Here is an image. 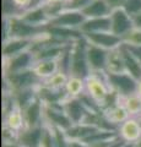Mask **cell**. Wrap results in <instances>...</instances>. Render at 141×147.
<instances>
[{"mask_svg":"<svg viewBox=\"0 0 141 147\" xmlns=\"http://www.w3.org/2000/svg\"><path fill=\"white\" fill-rule=\"evenodd\" d=\"M86 94L93 100L101 109L114 103L119 97L112 92L107 81L106 72H91L85 79Z\"/></svg>","mask_w":141,"mask_h":147,"instance_id":"1","label":"cell"},{"mask_svg":"<svg viewBox=\"0 0 141 147\" xmlns=\"http://www.w3.org/2000/svg\"><path fill=\"white\" fill-rule=\"evenodd\" d=\"M4 22V39L9 38H24L34 40L47 32L48 26L38 27L27 24L20 16L16 17H3Z\"/></svg>","mask_w":141,"mask_h":147,"instance_id":"2","label":"cell"},{"mask_svg":"<svg viewBox=\"0 0 141 147\" xmlns=\"http://www.w3.org/2000/svg\"><path fill=\"white\" fill-rule=\"evenodd\" d=\"M90 74L91 71L87 64V58H86V40L82 38L71 44L69 75L86 79Z\"/></svg>","mask_w":141,"mask_h":147,"instance_id":"3","label":"cell"},{"mask_svg":"<svg viewBox=\"0 0 141 147\" xmlns=\"http://www.w3.org/2000/svg\"><path fill=\"white\" fill-rule=\"evenodd\" d=\"M4 82H5V92L9 93H15L30 88H38L42 85V81L34 75L32 70L4 75Z\"/></svg>","mask_w":141,"mask_h":147,"instance_id":"4","label":"cell"},{"mask_svg":"<svg viewBox=\"0 0 141 147\" xmlns=\"http://www.w3.org/2000/svg\"><path fill=\"white\" fill-rule=\"evenodd\" d=\"M106 76L112 92H114L118 97L121 98V97H126V96L136 93L138 80L134 79L128 72L106 74Z\"/></svg>","mask_w":141,"mask_h":147,"instance_id":"5","label":"cell"},{"mask_svg":"<svg viewBox=\"0 0 141 147\" xmlns=\"http://www.w3.org/2000/svg\"><path fill=\"white\" fill-rule=\"evenodd\" d=\"M34 63V55L31 50H28V52L15 55L10 59H3V72L4 75H9V74H19L28 71L32 70Z\"/></svg>","mask_w":141,"mask_h":147,"instance_id":"6","label":"cell"},{"mask_svg":"<svg viewBox=\"0 0 141 147\" xmlns=\"http://www.w3.org/2000/svg\"><path fill=\"white\" fill-rule=\"evenodd\" d=\"M44 125L65 131L72 123L67 118L61 104H44Z\"/></svg>","mask_w":141,"mask_h":147,"instance_id":"7","label":"cell"},{"mask_svg":"<svg viewBox=\"0 0 141 147\" xmlns=\"http://www.w3.org/2000/svg\"><path fill=\"white\" fill-rule=\"evenodd\" d=\"M109 21H111V32L120 38H123L130 30L135 27L133 17L128 15L121 7L112 10L109 15Z\"/></svg>","mask_w":141,"mask_h":147,"instance_id":"8","label":"cell"},{"mask_svg":"<svg viewBox=\"0 0 141 147\" xmlns=\"http://www.w3.org/2000/svg\"><path fill=\"white\" fill-rule=\"evenodd\" d=\"M26 127H37L44 125V103L38 96L25 108H22Z\"/></svg>","mask_w":141,"mask_h":147,"instance_id":"9","label":"cell"},{"mask_svg":"<svg viewBox=\"0 0 141 147\" xmlns=\"http://www.w3.org/2000/svg\"><path fill=\"white\" fill-rule=\"evenodd\" d=\"M109 50L93 45L86 42V58L91 72H104L106 71L107 55Z\"/></svg>","mask_w":141,"mask_h":147,"instance_id":"10","label":"cell"},{"mask_svg":"<svg viewBox=\"0 0 141 147\" xmlns=\"http://www.w3.org/2000/svg\"><path fill=\"white\" fill-rule=\"evenodd\" d=\"M118 137L125 144L134 145L141 137V126L138 117H130L117 127Z\"/></svg>","mask_w":141,"mask_h":147,"instance_id":"11","label":"cell"},{"mask_svg":"<svg viewBox=\"0 0 141 147\" xmlns=\"http://www.w3.org/2000/svg\"><path fill=\"white\" fill-rule=\"evenodd\" d=\"M86 17L81 11L74 10H63L58 16L52 18L48 26H55V27H65V28H76L80 30L81 25L84 24Z\"/></svg>","mask_w":141,"mask_h":147,"instance_id":"12","label":"cell"},{"mask_svg":"<svg viewBox=\"0 0 141 147\" xmlns=\"http://www.w3.org/2000/svg\"><path fill=\"white\" fill-rule=\"evenodd\" d=\"M61 105L72 124L82 123L90 112L81 98H65L61 102Z\"/></svg>","mask_w":141,"mask_h":147,"instance_id":"13","label":"cell"},{"mask_svg":"<svg viewBox=\"0 0 141 147\" xmlns=\"http://www.w3.org/2000/svg\"><path fill=\"white\" fill-rule=\"evenodd\" d=\"M84 38L87 43H91L97 47H101L106 50H112L119 48L123 44L120 37L113 34L112 32H98V33L84 34Z\"/></svg>","mask_w":141,"mask_h":147,"instance_id":"14","label":"cell"},{"mask_svg":"<svg viewBox=\"0 0 141 147\" xmlns=\"http://www.w3.org/2000/svg\"><path fill=\"white\" fill-rule=\"evenodd\" d=\"M32 44L33 40L24 38H9L6 40H3V59H10L15 55L28 52L32 48Z\"/></svg>","mask_w":141,"mask_h":147,"instance_id":"15","label":"cell"},{"mask_svg":"<svg viewBox=\"0 0 141 147\" xmlns=\"http://www.w3.org/2000/svg\"><path fill=\"white\" fill-rule=\"evenodd\" d=\"M44 130L45 125L37 127H25L21 132L17 134L16 141L22 147H40Z\"/></svg>","mask_w":141,"mask_h":147,"instance_id":"16","label":"cell"},{"mask_svg":"<svg viewBox=\"0 0 141 147\" xmlns=\"http://www.w3.org/2000/svg\"><path fill=\"white\" fill-rule=\"evenodd\" d=\"M3 127L9 129L10 131L19 134L26 127L25 118H24V112L22 108L19 107L17 104H15L13 107L4 114V124Z\"/></svg>","mask_w":141,"mask_h":147,"instance_id":"17","label":"cell"},{"mask_svg":"<svg viewBox=\"0 0 141 147\" xmlns=\"http://www.w3.org/2000/svg\"><path fill=\"white\" fill-rule=\"evenodd\" d=\"M102 112H103V115L106 117L107 120L115 127H118L121 123H124L126 119L130 118L128 110H126L125 107L123 105L120 99H118L114 103L109 104L108 107L103 108Z\"/></svg>","mask_w":141,"mask_h":147,"instance_id":"18","label":"cell"},{"mask_svg":"<svg viewBox=\"0 0 141 147\" xmlns=\"http://www.w3.org/2000/svg\"><path fill=\"white\" fill-rule=\"evenodd\" d=\"M20 17L24 21H26L27 24L38 26V27H45L51 22V17H49V15L47 13L45 5L31 7L28 10H26L25 12H22Z\"/></svg>","mask_w":141,"mask_h":147,"instance_id":"19","label":"cell"},{"mask_svg":"<svg viewBox=\"0 0 141 147\" xmlns=\"http://www.w3.org/2000/svg\"><path fill=\"white\" fill-rule=\"evenodd\" d=\"M97 130H99V127L92 125V124H88L86 121L82 123H77V124H72V125L66 129L64 131L65 136L67 140H81L84 141L87 137H90L93 132H96Z\"/></svg>","mask_w":141,"mask_h":147,"instance_id":"20","label":"cell"},{"mask_svg":"<svg viewBox=\"0 0 141 147\" xmlns=\"http://www.w3.org/2000/svg\"><path fill=\"white\" fill-rule=\"evenodd\" d=\"M59 70V61L54 59H42V60H36L32 67L34 75L40 81H44L52 77L54 74Z\"/></svg>","mask_w":141,"mask_h":147,"instance_id":"21","label":"cell"},{"mask_svg":"<svg viewBox=\"0 0 141 147\" xmlns=\"http://www.w3.org/2000/svg\"><path fill=\"white\" fill-rule=\"evenodd\" d=\"M80 31L82 34L98 33V32H111V21H109V16L86 18L84 21V24L80 27Z\"/></svg>","mask_w":141,"mask_h":147,"instance_id":"22","label":"cell"},{"mask_svg":"<svg viewBox=\"0 0 141 147\" xmlns=\"http://www.w3.org/2000/svg\"><path fill=\"white\" fill-rule=\"evenodd\" d=\"M121 47V45H120ZM115 48L108 52L107 55V63H106V74H121L125 72L124 59H123L121 49Z\"/></svg>","mask_w":141,"mask_h":147,"instance_id":"23","label":"cell"},{"mask_svg":"<svg viewBox=\"0 0 141 147\" xmlns=\"http://www.w3.org/2000/svg\"><path fill=\"white\" fill-rule=\"evenodd\" d=\"M81 12L84 13L86 18L106 17L111 15L112 9L107 4L106 0H92Z\"/></svg>","mask_w":141,"mask_h":147,"instance_id":"24","label":"cell"},{"mask_svg":"<svg viewBox=\"0 0 141 147\" xmlns=\"http://www.w3.org/2000/svg\"><path fill=\"white\" fill-rule=\"evenodd\" d=\"M121 53L123 59H124V65H125V72H128L136 80L141 79V63L134 57V54L128 49V47L121 44Z\"/></svg>","mask_w":141,"mask_h":147,"instance_id":"25","label":"cell"},{"mask_svg":"<svg viewBox=\"0 0 141 147\" xmlns=\"http://www.w3.org/2000/svg\"><path fill=\"white\" fill-rule=\"evenodd\" d=\"M65 96L66 98H80L86 93V82L85 79L79 76L69 75V79L65 85Z\"/></svg>","mask_w":141,"mask_h":147,"instance_id":"26","label":"cell"},{"mask_svg":"<svg viewBox=\"0 0 141 147\" xmlns=\"http://www.w3.org/2000/svg\"><path fill=\"white\" fill-rule=\"evenodd\" d=\"M67 79H69V74L59 69L52 77L42 81V85L44 87H47V88L53 90V91H64Z\"/></svg>","mask_w":141,"mask_h":147,"instance_id":"27","label":"cell"},{"mask_svg":"<svg viewBox=\"0 0 141 147\" xmlns=\"http://www.w3.org/2000/svg\"><path fill=\"white\" fill-rule=\"evenodd\" d=\"M120 102L128 110L130 117H139L141 112V97L138 93H133L126 97H119Z\"/></svg>","mask_w":141,"mask_h":147,"instance_id":"28","label":"cell"},{"mask_svg":"<svg viewBox=\"0 0 141 147\" xmlns=\"http://www.w3.org/2000/svg\"><path fill=\"white\" fill-rule=\"evenodd\" d=\"M123 44L128 47H141V28L134 27L121 38Z\"/></svg>","mask_w":141,"mask_h":147,"instance_id":"29","label":"cell"},{"mask_svg":"<svg viewBox=\"0 0 141 147\" xmlns=\"http://www.w3.org/2000/svg\"><path fill=\"white\" fill-rule=\"evenodd\" d=\"M121 9L134 18L139 13H141V0H125Z\"/></svg>","mask_w":141,"mask_h":147,"instance_id":"30","label":"cell"},{"mask_svg":"<svg viewBox=\"0 0 141 147\" xmlns=\"http://www.w3.org/2000/svg\"><path fill=\"white\" fill-rule=\"evenodd\" d=\"M20 15L21 11L15 5L13 0H3V17H16Z\"/></svg>","mask_w":141,"mask_h":147,"instance_id":"31","label":"cell"},{"mask_svg":"<svg viewBox=\"0 0 141 147\" xmlns=\"http://www.w3.org/2000/svg\"><path fill=\"white\" fill-rule=\"evenodd\" d=\"M92 0H69L65 5V10H74V11H82Z\"/></svg>","mask_w":141,"mask_h":147,"instance_id":"32","label":"cell"},{"mask_svg":"<svg viewBox=\"0 0 141 147\" xmlns=\"http://www.w3.org/2000/svg\"><path fill=\"white\" fill-rule=\"evenodd\" d=\"M15 5L17 6V9L22 12H25L26 10H28L31 7V4H32V0H13Z\"/></svg>","mask_w":141,"mask_h":147,"instance_id":"33","label":"cell"},{"mask_svg":"<svg viewBox=\"0 0 141 147\" xmlns=\"http://www.w3.org/2000/svg\"><path fill=\"white\" fill-rule=\"evenodd\" d=\"M107 4L109 6H111L112 10H114V9H120L123 7V5H124L125 0H106Z\"/></svg>","mask_w":141,"mask_h":147,"instance_id":"34","label":"cell"},{"mask_svg":"<svg viewBox=\"0 0 141 147\" xmlns=\"http://www.w3.org/2000/svg\"><path fill=\"white\" fill-rule=\"evenodd\" d=\"M67 147H90V146L85 141H81V140H69Z\"/></svg>","mask_w":141,"mask_h":147,"instance_id":"35","label":"cell"},{"mask_svg":"<svg viewBox=\"0 0 141 147\" xmlns=\"http://www.w3.org/2000/svg\"><path fill=\"white\" fill-rule=\"evenodd\" d=\"M126 47H128V45H126ZM128 49L134 54V57L141 63V47H128Z\"/></svg>","mask_w":141,"mask_h":147,"instance_id":"36","label":"cell"},{"mask_svg":"<svg viewBox=\"0 0 141 147\" xmlns=\"http://www.w3.org/2000/svg\"><path fill=\"white\" fill-rule=\"evenodd\" d=\"M3 147H22L17 141H3Z\"/></svg>","mask_w":141,"mask_h":147,"instance_id":"37","label":"cell"},{"mask_svg":"<svg viewBox=\"0 0 141 147\" xmlns=\"http://www.w3.org/2000/svg\"><path fill=\"white\" fill-rule=\"evenodd\" d=\"M67 1L69 0H45V4H61V5H65Z\"/></svg>","mask_w":141,"mask_h":147,"instance_id":"38","label":"cell"},{"mask_svg":"<svg viewBox=\"0 0 141 147\" xmlns=\"http://www.w3.org/2000/svg\"><path fill=\"white\" fill-rule=\"evenodd\" d=\"M133 20H134L135 27H138V28H141V13H139L138 16H135Z\"/></svg>","mask_w":141,"mask_h":147,"instance_id":"39","label":"cell"},{"mask_svg":"<svg viewBox=\"0 0 141 147\" xmlns=\"http://www.w3.org/2000/svg\"><path fill=\"white\" fill-rule=\"evenodd\" d=\"M136 93L141 97V79L138 80V88H136Z\"/></svg>","mask_w":141,"mask_h":147,"instance_id":"40","label":"cell"},{"mask_svg":"<svg viewBox=\"0 0 141 147\" xmlns=\"http://www.w3.org/2000/svg\"><path fill=\"white\" fill-rule=\"evenodd\" d=\"M133 147H141V137H140V139L133 145Z\"/></svg>","mask_w":141,"mask_h":147,"instance_id":"41","label":"cell"},{"mask_svg":"<svg viewBox=\"0 0 141 147\" xmlns=\"http://www.w3.org/2000/svg\"><path fill=\"white\" fill-rule=\"evenodd\" d=\"M139 118V123H140V126H141V117H138Z\"/></svg>","mask_w":141,"mask_h":147,"instance_id":"42","label":"cell"},{"mask_svg":"<svg viewBox=\"0 0 141 147\" xmlns=\"http://www.w3.org/2000/svg\"><path fill=\"white\" fill-rule=\"evenodd\" d=\"M139 117H141V112H140V115H139Z\"/></svg>","mask_w":141,"mask_h":147,"instance_id":"43","label":"cell"}]
</instances>
